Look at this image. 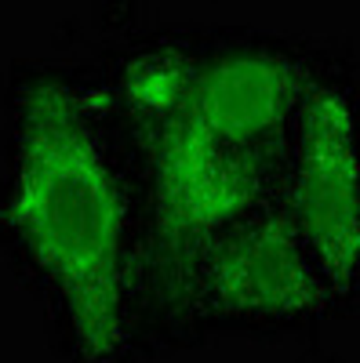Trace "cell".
<instances>
[{
    "label": "cell",
    "mask_w": 360,
    "mask_h": 363,
    "mask_svg": "<svg viewBox=\"0 0 360 363\" xmlns=\"http://www.w3.org/2000/svg\"><path fill=\"white\" fill-rule=\"evenodd\" d=\"M310 87L306 69L280 51H222L197 66L186 113L229 142L288 149Z\"/></svg>",
    "instance_id": "obj_5"
},
{
    "label": "cell",
    "mask_w": 360,
    "mask_h": 363,
    "mask_svg": "<svg viewBox=\"0 0 360 363\" xmlns=\"http://www.w3.org/2000/svg\"><path fill=\"white\" fill-rule=\"evenodd\" d=\"M332 287L320 277L284 203L269 200L229 229L207 255L193 306L215 316H306L327 306Z\"/></svg>",
    "instance_id": "obj_4"
},
{
    "label": "cell",
    "mask_w": 360,
    "mask_h": 363,
    "mask_svg": "<svg viewBox=\"0 0 360 363\" xmlns=\"http://www.w3.org/2000/svg\"><path fill=\"white\" fill-rule=\"evenodd\" d=\"M149 272L168 309H190L197 277L215 244L269 203L288 149L229 142L182 109L146 131Z\"/></svg>",
    "instance_id": "obj_2"
},
{
    "label": "cell",
    "mask_w": 360,
    "mask_h": 363,
    "mask_svg": "<svg viewBox=\"0 0 360 363\" xmlns=\"http://www.w3.org/2000/svg\"><path fill=\"white\" fill-rule=\"evenodd\" d=\"M8 215L62 301L80 356L109 363L128 338V196L73 84L37 80L18 102Z\"/></svg>",
    "instance_id": "obj_1"
},
{
    "label": "cell",
    "mask_w": 360,
    "mask_h": 363,
    "mask_svg": "<svg viewBox=\"0 0 360 363\" xmlns=\"http://www.w3.org/2000/svg\"><path fill=\"white\" fill-rule=\"evenodd\" d=\"M284 211L332 291L360 280V131L339 87L313 84L291 128Z\"/></svg>",
    "instance_id": "obj_3"
},
{
    "label": "cell",
    "mask_w": 360,
    "mask_h": 363,
    "mask_svg": "<svg viewBox=\"0 0 360 363\" xmlns=\"http://www.w3.org/2000/svg\"><path fill=\"white\" fill-rule=\"evenodd\" d=\"M197 66H200L197 58L168 44L138 51L124 66L120 91H124V109L135 120L138 135L164 128L171 116L186 109L197 80Z\"/></svg>",
    "instance_id": "obj_6"
}]
</instances>
